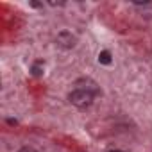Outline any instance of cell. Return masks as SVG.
Listing matches in <instances>:
<instances>
[{
    "instance_id": "6da1fadb",
    "label": "cell",
    "mask_w": 152,
    "mask_h": 152,
    "mask_svg": "<svg viewBox=\"0 0 152 152\" xmlns=\"http://www.w3.org/2000/svg\"><path fill=\"white\" fill-rule=\"evenodd\" d=\"M93 99H95V95L90 93V91H86V90H73V91L68 95L70 104L75 106V107H79V109L90 107V106L93 104Z\"/></svg>"
},
{
    "instance_id": "7a4b0ae2",
    "label": "cell",
    "mask_w": 152,
    "mask_h": 152,
    "mask_svg": "<svg viewBox=\"0 0 152 152\" xmlns=\"http://www.w3.org/2000/svg\"><path fill=\"white\" fill-rule=\"evenodd\" d=\"M75 36L72 34V32H68V31H63V32H59L57 34V45L59 47H63V48H73L75 47Z\"/></svg>"
},
{
    "instance_id": "3957f363",
    "label": "cell",
    "mask_w": 152,
    "mask_h": 152,
    "mask_svg": "<svg viewBox=\"0 0 152 152\" xmlns=\"http://www.w3.org/2000/svg\"><path fill=\"white\" fill-rule=\"evenodd\" d=\"M75 86H77V90H86V91H90V93H93V95L99 93V86H97L93 81H90V79H81V81L75 83Z\"/></svg>"
},
{
    "instance_id": "277c9868",
    "label": "cell",
    "mask_w": 152,
    "mask_h": 152,
    "mask_svg": "<svg viewBox=\"0 0 152 152\" xmlns=\"http://www.w3.org/2000/svg\"><path fill=\"white\" fill-rule=\"evenodd\" d=\"M99 63H102V64H109V63H111V54H109L107 50H102V52L99 54Z\"/></svg>"
},
{
    "instance_id": "5b68a950",
    "label": "cell",
    "mask_w": 152,
    "mask_h": 152,
    "mask_svg": "<svg viewBox=\"0 0 152 152\" xmlns=\"http://www.w3.org/2000/svg\"><path fill=\"white\" fill-rule=\"evenodd\" d=\"M41 73H43V64H41V63L34 64V66H32V75H36V77H39Z\"/></svg>"
},
{
    "instance_id": "8992f818",
    "label": "cell",
    "mask_w": 152,
    "mask_h": 152,
    "mask_svg": "<svg viewBox=\"0 0 152 152\" xmlns=\"http://www.w3.org/2000/svg\"><path fill=\"white\" fill-rule=\"evenodd\" d=\"M18 152H36V148H32V147H22Z\"/></svg>"
},
{
    "instance_id": "52a82bcc",
    "label": "cell",
    "mask_w": 152,
    "mask_h": 152,
    "mask_svg": "<svg viewBox=\"0 0 152 152\" xmlns=\"http://www.w3.org/2000/svg\"><path fill=\"white\" fill-rule=\"evenodd\" d=\"M109 152H122V150H109Z\"/></svg>"
}]
</instances>
